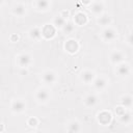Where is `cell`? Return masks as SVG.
<instances>
[{"label":"cell","instance_id":"1","mask_svg":"<svg viewBox=\"0 0 133 133\" xmlns=\"http://www.w3.org/2000/svg\"><path fill=\"white\" fill-rule=\"evenodd\" d=\"M101 37L106 43H111L117 38V31L113 27H105L101 32Z\"/></svg>","mask_w":133,"mask_h":133},{"label":"cell","instance_id":"2","mask_svg":"<svg viewBox=\"0 0 133 133\" xmlns=\"http://www.w3.org/2000/svg\"><path fill=\"white\" fill-rule=\"evenodd\" d=\"M51 98V92L48 88H45V87H42L39 89L36 90L35 92V99L38 103H47Z\"/></svg>","mask_w":133,"mask_h":133},{"label":"cell","instance_id":"3","mask_svg":"<svg viewBox=\"0 0 133 133\" xmlns=\"http://www.w3.org/2000/svg\"><path fill=\"white\" fill-rule=\"evenodd\" d=\"M42 80L46 83V84H49V85H52L54 84L56 81H57V75L54 71L52 70H47L45 71L43 74H42Z\"/></svg>","mask_w":133,"mask_h":133},{"label":"cell","instance_id":"4","mask_svg":"<svg viewBox=\"0 0 133 133\" xmlns=\"http://www.w3.org/2000/svg\"><path fill=\"white\" fill-rule=\"evenodd\" d=\"M17 62L20 68H27L32 63V57L28 53H22V54L18 55Z\"/></svg>","mask_w":133,"mask_h":133},{"label":"cell","instance_id":"5","mask_svg":"<svg viewBox=\"0 0 133 133\" xmlns=\"http://www.w3.org/2000/svg\"><path fill=\"white\" fill-rule=\"evenodd\" d=\"M11 110L15 113H21L26 110V103L23 99H16L11 102Z\"/></svg>","mask_w":133,"mask_h":133},{"label":"cell","instance_id":"6","mask_svg":"<svg viewBox=\"0 0 133 133\" xmlns=\"http://www.w3.org/2000/svg\"><path fill=\"white\" fill-rule=\"evenodd\" d=\"M109 59L111 61V63L113 64H118L121 62L124 61L125 59V54L121 51V50H114L110 53V56H109Z\"/></svg>","mask_w":133,"mask_h":133},{"label":"cell","instance_id":"7","mask_svg":"<svg viewBox=\"0 0 133 133\" xmlns=\"http://www.w3.org/2000/svg\"><path fill=\"white\" fill-rule=\"evenodd\" d=\"M108 84V80L106 77L104 76H100V77H96L95 80L92 81V86L95 87V89L97 90H102L104 89Z\"/></svg>","mask_w":133,"mask_h":133},{"label":"cell","instance_id":"8","mask_svg":"<svg viewBox=\"0 0 133 133\" xmlns=\"http://www.w3.org/2000/svg\"><path fill=\"white\" fill-rule=\"evenodd\" d=\"M115 71H116V73H117V75L119 77H127L130 74L131 69H130V65L128 63H126V62L123 61V62H121V63H118L116 65Z\"/></svg>","mask_w":133,"mask_h":133},{"label":"cell","instance_id":"9","mask_svg":"<svg viewBox=\"0 0 133 133\" xmlns=\"http://www.w3.org/2000/svg\"><path fill=\"white\" fill-rule=\"evenodd\" d=\"M98 97L95 95V94H89V95H86L83 99V104L85 107L87 108H91V107H95L97 104H98Z\"/></svg>","mask_w":133,"mask_h":133},{"label":"cell","instance_id":"10","mask_svg":"<svg viewBox=\"0 0 133 133\" xmlns=\"http://www.w3.org/2000/svg\"><path fill=\"white\" fill-rule=\"evenodd\" d=\"M89 10H90L95 16H97V17L103 15V11H104V4H103V2H102V1H96V2H94V3L90 5Z\"/></svg>","mask_w":133,"mask_h":133},{"label":"cell","instance_id":"11","mask_svg":"<svg viewBox=\"0 0 133 133\" xmlns=\"http://www.w3.org/2000/svg\"><path fill=\"white\" fill-rule=\"evenodd\" d=\"M80 77H81V80H82L84 83L89 84V83H92V81H94L95 78H96V75H95V73H94L92 71H90V70H84V71L81 73Z\"/></svg>","mask_w":133,"mask_h":133},{"label":"cell","instance_id":"12","mask_svg":"<svg viewBox=\"0 0 133 133\" xmlns=\"http://www.w3.org/2000/svg\"><path fill=\"white\" fill-rule=\"evenodd\" d=\"M111 23H112V18L109 15L103 14V15L99 16L97 19V24L100 26H103V27H108V26H110Z\"/></svg>","mask_w":133,"mask_h":133},{"label":"cell","instance_id":"13","mask_svg":"<svg viewBox=\"0 0 133 133\" xmlns=\"http://www.w3.org/2000/svg\"><path fill=\"white\" fill-rule=\"evenodd\" d=\"M34 5H35V8L37 10L46 11L51 6V0H35Z\"/></svg>","mask_w":133,"mask_h":133},{"label":"cell","instance_id":"14","mask_svg":"<svg viewBox=\"0 0 133 133\" xmlns=\"http://www.w3.org/2000/svg\"><path fill=\"white\" fill-rule=\"evenodd\" d=\"M12 14L17 17H23L25 14H26V6L22 3H18V4H15L12 6V9H11Z\"/></svg>","mask_w":133,"mask_h":133},{"label":"cell","instance_id":"15","mask_svg":"<svg viewBox=\"0 0 133 133\" xmlns=\"http://www.w3.org/2000/svg\"><path fill=\"white\" fill-rule=\"evenodd\" d=\"M118 118H119V122L122 124H125V125H128L132 122L133 119V113L129 110H125L121 115H118Z\"/></svg>","mask_w":133,"mask_h":133},{"label":"cell","instance_id":"16","mask_svg":"<svg viewBox=\"0 0 133 133\" xmlns=\"http://www.w3.org/2000/svg\"><path fill=\"white\" fill-rule=\"evenodd\" d=\"M29 36L33 41H39L43 37V32L41 27H33L29 31Z\"/></svg>","mask_w":133,"mask_h":133},{"label":"cell","instance_id":"17","mask_svg":"<svg viewBox=\"0 0 133 133\" xmlns=\"http://www.w3.org/2000/svg\"><path fill=\"white\" fill-rule=\"evenodd\" d=\"M78 49H79V45H78L77 41H75V39H69V41H66V43H65V50L68 52L75 53V52L78 51Z\"/></svg>","mask_w":133,"mask_h":133},{"label":"cell","instance_id":"18","mask_svg":"<svg viewBox=\"0 0 133 133\" xmlns=\"http://www.w3.org/2000/svg\"><path fill=\"white\" fill-rule=\"evenodd\" d=\"M81 130V126H80V123L78 121H71L68 123V126H66V131L68 132H79Z\"/></svg>","mask_w":133,"mask_h":133},{"label":"cell","instance_id":"19","mask_svg":"<svg viewBox=\"0 0 133 133\" xmlns=\"http://www.w3.org/2000/svg\"><path fill=\"white\" fill-rule=\"evenodd\" d=\"M121 105L125 108H130L133 104V97H131L130 95H125L121 97Z\"/></svg>","mask_w":133,"mask_h":133},{"label":"cell","instance_id":"20","mask_svg":"<svg viewBox=\"0 0 133 133\" xmlns=\"http://www.w3.org/2000/svg\"><path fill=\"white\" fill-rule=\"evenodd\" d=\"M65 23H66L65 19H64L62 16H60V15L54 17V19H53V26H54L55 28H59V29H61V28L65 25Z\"/></svg>","mask_w":133,"mask_h":133},{"label":"cell","instance_id":"21","mask_svg":"<svg viewBox=\"0 0 133 133\" xmlns=\"http://www.w3.org/2000/svg\"><path fill=\"white\" fill-rule=\"evenodd\" d=\"M87 21V18L86 16L83 14V12H78L74 16V23L77 24V25H84Z\"/></svg>","mask_w":133,"mask_h":133},{"label":"cell","instance_id":"22","mask_svg":"<svg viewBox=\"0 0 133 133\" xmlns=\"http://www.w3.org/2000/svg\"><path fill=\"white\" fill-rule=\"evenodd\" d=\"M75 29V23L74 22H66L65 25L61 28L64 34H71Z\"/></svg>","mask_w":133,"mask_h":133},{"label":"cell","instance_id":"23","mask_svg":"<svg viewBox=\"0 0 133 133\" xmlns=\"http://www.w3.org/2000/svg\"><path fill=\"white\" fill-rule=\"evenodd\" d=\"M37 123H38V121H37V118H35V117H30V118L28 119V122H27V124H28L30 127H35V126L37 125Z\"/></svg>","mask_w":133,"mask_h":133},{"label":"cell","instance_id":"24","mask_svg":"<svg viewBox=\"0 0 133 133\" xmlns=\"http://www.w3.org/2000/svg\"><path fill=\"white\" fill-rule=\"evenodd\" d=\"M126 41H127V44H128V45L133 46V32H131V33H129V34L127 35Z\"/></svg>","mask_w":133,"mask_h":133},{"label":"cell","instance_id":"25","mask_svg":"<svg viewBox=\"0 0 133 133\" xmlns=\"http://www.w3.org/2000/svg\"><path fill=\"white\" fill-rule=\"evenodd\" d=\"M28 74V71L26 70V68H21V71H20V75L24 76V75H27Z\"/></svg>","mask_w":133,"mask_h":133}]
</instances>
